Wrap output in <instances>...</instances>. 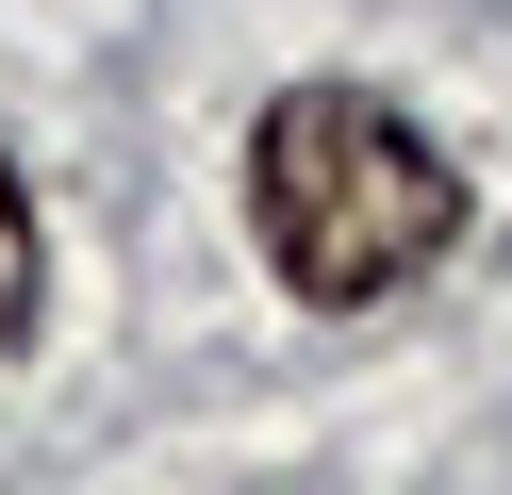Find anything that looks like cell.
I'll list each match as a JSON object with an SVG mask.
<instances>
[{"label": "cell", "mask_w": 512, "mask_h": 495, "mask_svg": "<svg viewBox=\"0 0 512 495\" xmlns=\"http://www.w3.org/2000/svg\"><path fill=\"white\" fill-rule=\"evenodd\" d=\"M248 231H265L281 297L364 314V297H413L463 248V165L364 83H281L248 116Z\"/></svg>", "instance_id": "obj_1"}, {"label": "cell", "mask_w": 512, "mask_h": 495, "mask_svg": "<svg viewBox=\"0 0 512 495\" xmlns=\"http://www.w3.org/2000/svg\"><path fill=\"white\" fill-rule=\"evenodd\" d=\"M34 281H50V248H34V198H17V165H0V347L34 330Z\"/></svg>", "instance_id": "obj_2"}]
</instances>
